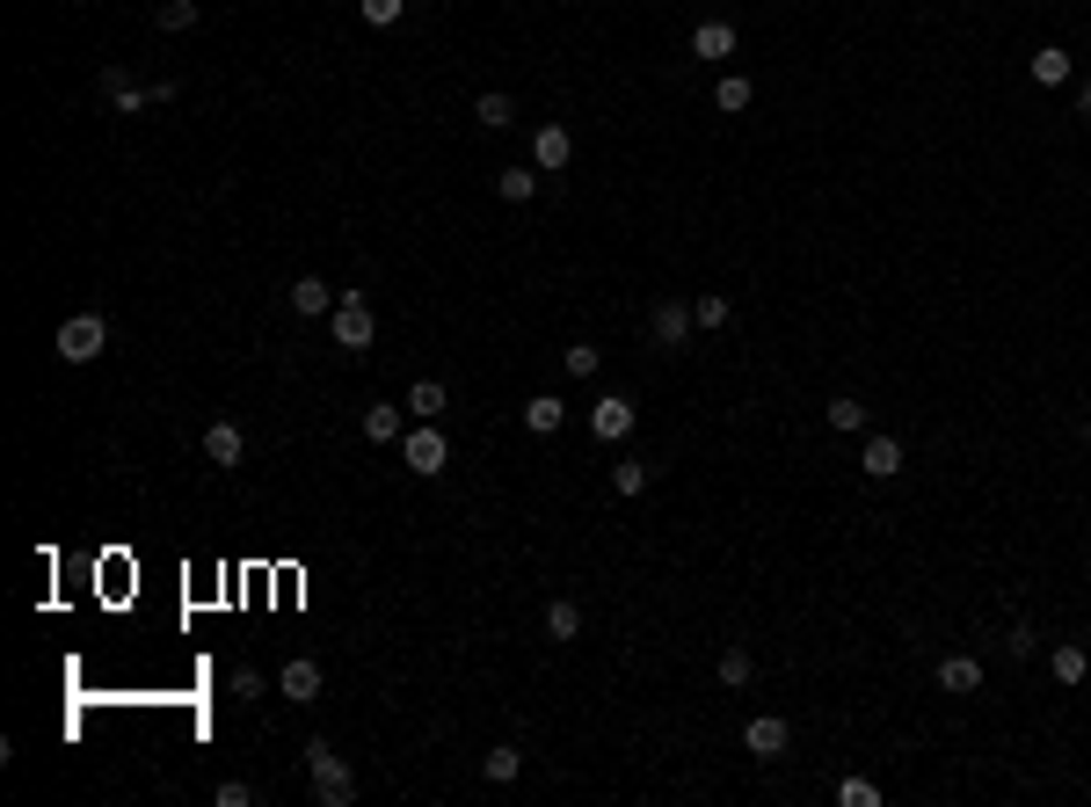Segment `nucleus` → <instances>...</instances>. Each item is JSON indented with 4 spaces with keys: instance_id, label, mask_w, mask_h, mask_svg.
Wrapping results in <instances>:
<instances>
[{
    "instance_id": "1",
    "label": "nucleus",
    "mask_w": 1091,
    "mask_h": 807,
    "mask_svg": "<svg viewBox=\"0 0 1091 807\" xmlns=\"http://www.w3.org/2000/svg\"><path fill=\"white\" fill-rule=\"evenodd\" d=\"M306 779H314V800L320 807H350V800H357V771H350V764L335 757V742H320V734L306 742Z\"/></svg>"
},
{
    "instance_id": "2",
    "label": "nucleus",
    "mask_w": 1091,
    "mask_h": 807,
    "mask_svg": "<svg viewBox=\"0 0 1091 807\" xmlns=\"http://www.w3.org/2000/svg\"><path fill=\"white\" fill-rule=\"evenodd\" d=\"M102 102L117 110V117H139V110H161V102H175V80H153V88H139V80L124 74V66H102Z\"/></svg>"
},
{
    "instance_id": "3",
    "label": "nucleus",
    "mask_w": 1091,
    "mask_h": 807,
    "mask_svg": "<svg viewBox=\"0 0 1091 807\" xmlns=\"http://www.w3.org/2000/svg\"><path fill=\"white\" fill-rule=\"evenodd\" d=\"M401 465H408L415 481H436V473L452 465V444H444V430H436V422H415L408 437H401Z\"/></svg>"
},
{
    "instance_id": "4",
    "label": "nucleus",
    "mask_w": 1091,
    "mask_h": 807,
    "mask_svg": "<svg viewBox=\"0 0 1091 807\" xmlns=\"http://www.w3.org/2000/svg\"><path fill=\"white\" fill-rule=\"evenodd\" d=\"M328 320H335V349H350V357H364V349L379 343V313H371V306H364L357 292H342Z\"/></svg>"
},
{
    "instance_id": "5",
    "label": "nucleus",
    "mask_w": 1091,
    "mask_h": 807,
    "mask_svg": "<svg viewBox=\"0 0 1091 807\" xmlns=\"http://www.w3.org/2000/svg\"><path fill=\"white\" fill-rule=\"evenodd\" d=\"M102 349H110V320L102 313H73L66 328H59V357H66V364H96Z\"/></svg>"
},
{
    "instance_id": "6",
    "label": "nucleus",
    "mask_w": 1091,
    "mask_h": 807,
    "mask_svg": "<svg viewBox=\"0 0 1091 807\" xmlns=\"http://www.w3.org/2000/svg\"><path fill=\"white\" fill-rule=\"evenodd\" d=\"M633 415H640V408H633L626 393H597V400H589V437H597V444L633 437Z\"/></svg>"
},
{
    "instance_id": "7",
    "label": "nucleus",
    "mask_w": 1091,
    "mask_h": 807,
    "mask_svg": "<svg viewBox=\"0 0 1091 807\" xmlns=\"http://www.w3.org/2000/svg\"><path fill=\"white\" fill-rule=\"evenodd\" d=\"M692 328H699V313H692L684 298H655V313H648V335H655L662 349H684V335H692Z\"/></svg>"
},
{
    "instance_id": "8",
    "label": "nucleus",
    "mask_w": 1091,
    "mask_h": 807,
    "mask_svg": "<svg viewBox=\"0 0 1091 807\" xmlns=\"http://www.w3.org/2000/svg\"><path fill=\"white\" fill-rule=\"evenodd\" d=\"M568 153H575V131H568V124H538V131H532V168L538 175H560V168H568Z\"/></svg>"
},
{
    "instance_id": "9",
    "label": "nucleus",
    "mask_w": 1091,
    "mask_h": 807,
    "mask_svg": "<svg viewBox=\"0 0 1091 807\" xmlns=\"http://www.w3.org/2000/svg\"><path fill=\"white\" fill-rule=\"evenodd\" d=\"M277 699H291V706H314V699H320V662H314V655L284 662V669H277Z\"/></svg>"
},
{
    "instance_id": "10",
    "label": "nucleus",
    "mask_w": 1091,
    "mask_h": 807,
    "mask_svg": "<svg viewBox=\"0 0 1091 807\" xmlns=\"http://www.w3.org/2000/svg\"><path fill=\"white\" fill-rule=\"evenodd\" d=\"M786 742H794V728H786L778 713H757L750 728H743V750H750V757H786Z\"/></svg>"
},
{
    "instance_id": "11",
    "label": "nucleus",
    "mask_w": 1091,
    "mask_h": 807,
    "mask_svg": "<svg viewBox=\"0 0 1091 807\" xmlns=\"http://www.w3.org/2000/svg\"><path fill=\"white\" fill-rule=\"evenodd\" d=\"M291 313H306V320H320V313H335V284L328 277H291Z\"/></svg>"
},
{
    "instance_id": "12",
    "label": "nucleus",
    "mask_w": 1091,
    "mask_h": 807,
    "mask_svg": "<svg viewBox=\"0 0 1091 807\" xmlns=\"http://www.w3.org/2000/svg\"><path fill=\"white\" fill-rule=\"evenodd\" d=\"M204 459H212V465H241L248 459L241 422H212V430H204Z\"/></svg>"
},
{
    "instance_id": "13",
    "label": "nucleus",
    "mask_w": 1091,
    "mask_h": 807,
    "mask_svg": "<svg viewBox=\"0 0 1091 807\" xmlns=\"http://www.w3.org/2000/svg\"><path fill=\"white\" fill-rule=\"evenodd\" d=\"M939 691H946V699H968V691H982V662H975V655H946V662H939Z\"/></svg>"
},
{
    "instance_id": "14",
    "label": "nucleus",
    "mask_w": 1091,
    "mask_h": 807,
    "mask_svg": "<svg viewBox=\"0 0 1091 807\" xmlns=\"http://www.w3.org/2000/svg\"><path fill=\"white\" fill-rule=\"evenodd\" d=\"M859 473H866V481H896V473H902V444H896V437H866Z\"/></svg>"
},
{
    "instance_id": "15",
    "label": "nucleus",
    "mask_w": 1091,
    "mask_h": 807,
    "mask_svg": "<svg viewBox=\"0 0 1091 807\" xmlns=\"http://www.w3.org/2000/svg\"><path fill=\"white\" fill-rule=\"evenodd\" d=\"M401 415H408V408H393V400L364 408V437H371V444H401V437H408V430H401Z\"/></svg>"
},
{
    "instance_id": "16",
    "label": "nucleus",
    "mask_w": 1091,
    "mask_h": 807,
    "mask_svg": "<svg viewBox=\"0 0 1091 807\" xmlns=\"http://www.w3.org/2000/svg\"><path fill=\"white\" fill-rule=\"evenodd\" d=\"M524 422H532L538 437H554L560 422H568V400H560V393H532V400H524Z\"/></svg>"
},
{
    "instance_id": "17",
    "label": "nucleus",
    "mask_w": 1091,
    "mask_h": 807,
    "mask_svg": "<svg viewBox=\"0 0 1091 807\" xmlns=\"http://www.w3.org/2000/svg\"><path fill=\"white\" fill-rule=\"evenodd\" d=\"M444 408H452V393L436 386V379H415V386H408V415L415 422H436Z\"/></svg>"
},
{
    "instance_id": "18",
    "label": "nucleus",
    "mask_w": 1091,
    "mask_h": 807,
    "mask_svg": "<svg viewBox=\"0 0 1091 807\" xmlns=\"http://www.w3.org/2000/svg\"><path fill=\"white\" fill-rule=\"evenodd\" d=\"M1048 669H1055V684H1084V677H1091V655L1077 648V640H1063V648L1048 655Z\"/></svg>"
},
{
    "instance_id": "19",
    "label": "nucleus",
    "mask_w": 1091,
    "mask_h": 807,
    "mask_svg": "<svg viewBox=\"0 0 1091 807\" xmlns=\"http://www.w3.org/2000/svg\"><path fill=\"white\" fill-rule=\"evenodd\" d=\"M1069 74H1077V66H1069L1063 44H1041V51H1033V80H1041V88H1063Z\"/></svg>"
},
{
    "instance_id": "20",
    "label": "nucleus",
    "mask_w": 1091,
    "mask_h": 807,
    "mask_svg": "<svg viewBox=\"0 0 1091 807\" xmlns=\"http://www.w3.org/2000/svg\"><path fill=\"white\" fill-rule=\"evenodd\" d=\"M473 124H487V131H509V124H517V102H509L503 88H487V95L473 102Z\"/></svg>"
},
{
    "instance_id": "21",
    "label": "nucleus",
    "mask_w": 1091,
    "mask_h": 807,
    "mask_svg": "<svg viewBox=\"0 0 1091 807\" xmlns=\"http://www.w3.org/2000/svg\"><path fill=\"white\" fill-rule=\"evenodd\" d=\"M517 771H524V750H509V742L481 757V779H487V785H517Z\"/></svg>"
},
{
    "instance_id": "22",
    "label": "nucleus",
    "mask_w": 1091,
    "mask_h": 807,
    "mask_svg": "<svg viewBox=\"0 0 1091 807\" xmlns=\"http://www.w3.org/2000/svg\"><path fill=\"white\" fill-rule=\"evenodd\" d=\"M727 51H735V29H727V23H699V29H692V59H727Z\"/></svg>"
},
{
    "instance_id": "23",
    "label": "nucleus",
    "mask_w": 1091,
    "mask_h": 807,
    "mask_svg": "<svg viewBox=\"0 0 1091 807\" xmlns=\"http://www.w3.org/2000/svg\"><path fill=\"white\" fill-rule=\"evenodd\" d=\"M532 190H538V168H503L495 175V196H503V204H532Z\"/></svg>"
},
{
    "instance_id": "24",
    "label": "nucleus",
    "mask_w": 1091,
    "mask_h": 807,
    "mask_svg": "<svg viewBox=\"0 0 1091 807\" xmlns=\"http://www.w3.org/2000/svg\"><path fill=\"white\" fill-rule=\"evenodd\" d=\"M546 633H554V640H582V612L568 604V597H554V604H546Z\"/></svg>"
},
{
    "instance_id": "25",
    "label": "nucleus",
    "mask_w": 1091,
    "mask_h": 807,
    "mask_svg": "<svg viewBox=\"0 0 1091 807\" xmlns=\"http://www.w3.org/2000/svg\"><path fill=\"white\" fill-rule=\"evenodd\" d=\"M823 415H829V430H845V437H851V430H866V415H873V408H859L851 393H837V400H829Z\"/></svg>"
},
{
    "instance_id": "26",
    "label": "nucleus",
    "mask_w": 1091,
    "mask_h": 807,
    "mask_svg": "<svg viewBox=\"0 0 1091 807\" xmlns=\"http://www.w3.org/2000/svg\"><path fill=\"white\" fill-rule=\"evenodd\" d=\"M196 15H204L196 0H161V15H153V23L168 29V37H182V29H196Z\"/></svg>"
},
{
    "instance_id": "27",
    "label": "nucleus",
    "mask_w": 1091,
    "mask_h": 807,
    "mask_svg": "<svg viewBox=\"0 0 1091 807\" xmlns=\"http://www.w3.org/2000/svg\"><path fill=\"white\" fill-rule=\"evenodd\" d=\"M750 677H757L750 648H727V655H721V684H727V691H743V684H750Z\"/></svg>"
},
{
    "instance_id": "28",
    "label": "nucleus",
    "mask_w": 1091,
    "mask_h": 807,
    "mask_svg": "<svg viewBox=\"0 0 1091 807\" xmlns=\"http://www.w3.org/2000/svg\"><path fill=\"white\" fill-rule=\"evenodd\" d=\"M713 102H721V110H750V102H757V88H750V74H727V80H721V88H713Z\"/></svg>"
},
{
    "instance_id": "29",
    "label": "nucleus",
    "mask_w": 1091,
    "mask_h": 807,
    "mask_svg": "<svg viewBox=\"0 0 1091 807\" xmlns=\"http://www.w3.org/2000/svg\"><path fill=\"white\" fill-rule=\"evenodd\" d=\"M640 488H648V465H640V459L611 465V495H640Z\"/></svg>"
},
{
    "instance_id": "30",
    "label": "nucleus",
    "mask_w": 1091,
    "mask_h": 807,
    "mask_svg": "<svg viewBox=\"0 0 1091 807\" xmlns=\"http://www.w3.org/2000/svg\"><path fill=\"white\" fill-rule=\"evenodd\" d=\"M357 15H364L371 29H386V23H401V15H408V0H357Z\"/></svg>"
},
{
    "instance_id": "31",
    "label": "nucleus",
    "mask_w": 1091,
    "mask_h": 807,
    "mask_svg": "<svg viewBox=\"0 0 1091 807\" xmlns=\"http://www.w3.org/2000/svg\"><path fill=\"white\" fill-rule=\"evenodd\" d=\"M597 364H605V349H597V343H575V349H568V379H597Z\"/></svg>"
},
{
    "instance_id": "32",
    "label": "nucleus",
    "mask_w": 1091,
    "mask_h": 807,
    "mask_svg": "<svg viewBox=\"0 0 1091 807\" xmlns=\"http://www.w3.org/2000/svg\"><path fill=\"white\" fill-rule=\"evenodd\" d=\"M837 800H845V807H880V785H873V779H845V785H837Z\"/></svg>"
},
{
    "instance_id": "33",
    "label": "nucleus",
    "mask_w": 1091,
    "mask_h": 807,
    "mask_svg": "<svg viewBox=\"0 0 1091 807\" xmlns=\"http://www.w3.org/2000/svg\"><path fill=\"white\" fill-rule=\"evenodd\" d=\"M212 800H218V807H255V785H248V779H218Z\"/></svg>"
},
{
    "instance_id": "34",
    "label": "nucleus",
    "mask_w": 1091,
    "mask_h": 807,
    "mask_svg": "<svg viewBox=\"0 0 1091 807\" xmlns=\"http://www.w3.org/2000/svg\"><path fill=\"white\" fill-rule=\"evenodd\" d=\"M1033 640H1041L1033 626H1012V633H1004V655H1012V662H1026V655H1033Z\"/></svg>"
},
{
    "instance_id": "35",
    "label": "nucleus",
    "mask_w": 1091,
    "mask_h": 807,
    "mask_svg": "<svg viewBox=\"0 0 1091 807\" xmlns=\"http://www.w3.org/2000/svg\"><path fill=\"white\" fill-rule=\"evenodd\" d=\"M692 313H699V328H721V320H727V298H721V292H706Z\"/></svg>"
},
{
    "instance_id": "36",
    "label": "nucleus",
    "mask_w": 1091,
    "mask_h": 807,
    "mask_svg": "<svg viewBox=\"0 0 1091 807\" xmlns=\"http://www.w3.org/2000/svg\"><path fill=\"white\" fill-rule=\"evenodd\" d=\"M263 669H233V699H263Z\"/></svg>"
},
{
    "instance_id": "37",
    "label": "nucleus",
    "mask_w": 1091,
    "mask_h": 807,
    "mask_svg": "<svg viewBox=\"0 0 1091 807\" xmlns=\"http://www.w3.org/2000/svg\"><path fill=\"white\" fill-rule=\"evenodd\" d=\"M1077 117H1091V80H1084V88H1077Z\"/></svg>"
}]
</instances>
